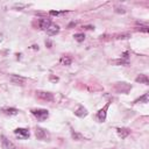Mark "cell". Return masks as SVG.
<instances>
[{
    "label": "cell",
    "instance_id": "obj_5",
    "mask_svg": "<svg viewBox=\"0 0 149 149\" xmlns=\"http://www.w3.org/2000/svg\"><path fill=\"white\" fill-rule=\"evenodd\" d=\"M9 80L13 84H16V85H24V83H26L27 79L24 77L19 76V74H12V76H9Z\"/></svg>",
    "mask_w": 149,
    "mask_h": 149
},
{
    "label": "cell",
    "instance_id": "obj_13",
    "mask_svg": "<svg viewBox=\"0 0 149 149\" xmlns=\"http://www.w3.org/2000/svg\"><path fill=\"white\" fill-rule=\"evenodd\" d=\"M135 80H136L137 83H143V84H146V85L149 83V80H148V76H147V74H140Z\"/></svg>",
    "mask_w": 149,
    "mask_h": 149
},
{
    "label": "cell",
    "instance_id": "obj_14",
    "mask_svg": "<svg viewBox=\"0 0 149 149\" xmlns=\"http://www.w3.org/2000/svg\"><path fill=\"white\" fill-rule=\"evenodd\" d=\"M61 64L62 65H70L71 64V58L69 56H63L61 58Z\"/></svg>",
    "mask_w": 149,
    "mask_h": 149
},
{
    "label": "cell",
    "instance_id": "obj_4",
    "mask_svg": "<svg viewBox=\"0 0 149 149\" xmlns=\"http://www.w3.org/2000/svg\"><path fill=\"white\" fill-rule=\"evenodd\" d=\"M108 106H109V102H107L101 109L98 111L97 113V119L100 121V122H104L105 119H106V114H107V109H108Z\"/></svg>",
    "mask_w": 149,
    "mask_h": 149
},
{
    "label": "cell",
    "instance_id": "obj_1",
    "mask_svg": "<svg viewBox=\"0 0 149 149\" xmlns=\"http://www.w3.org/2000/svg\"><path fill=\"white\" fill-rule=\"evenodd\" d=\"M31 113L35 118H37V120L40 121H43L45 120L48 116H49V112L47 109H43V108H38V109H31Z\"/></svg>",
    "mask_w": 149,
    "mask_h": 149
},
{
    "label": "cell",
    "instance_id": "obj_18",
    "mask_svg": "<svg viewBox=\"0 0 149 149\" xmlns=\"http://www.w3.org/2000/svg\"><path fill=\"white\" fill-rule=\"evenodd\" d=\"M72 137H73V139H76V140H79V139H81V135H79V134H77V133H73V132H72Z\"/></svg>",
    "mask_w": 149,
    "mask_h": 149
},
{
    "label": "cell",
    "instance_id": "obj_8",
    "mask_svg": "<svg viewBox=\"0 0 149 149\" xmlns=\"http://www.w3.org/2000/svg\"><path fill=\"white\" fill-rule=\"evenodd\" d=\"M58 30H59V27H58L57 24H55V23H52V22H51V24L47 28V30H45V31H47L49 35H56V34L58 33Z\"/></svg>",
    "mask_w": 149,
    "mask_h": 149
},
{
    "label": "cell",
    "instance_id": "obj_12",
    "mask_svg": "<svg viewBox=\"0 0 149 149\" xmlns=\"http://www.w3.org/2000/svg\"><path fill=\"white\" fill-rule=\"evenodd\" d=\"M74 114L78 115V116H85V115L87 114V111H86V108H84L83 106H79L78 109L74 111Z\"/></svg>",
    "mask_w": 149,
    "mask_h": 149
},
{
    "label": "cell",
    "instance_id": "obj_19",
    "mask_svg": "<svg viewBox=\"0 0 149 149\" xmlns=\"http://www.w3.org/2000/svg\"><path fill=\"white\" fill-rule=\"evenodd\" d=\"M140 30H142V31H144V33H147V31H148V27H147V26H143V27H140Z\"/></svg>",
    "mask_w": 149,
    "mask_h": 149
},
{
    "label": "cell",
    "instance_id": "obj_10",
    "mask_svg": "<svg viewBox=\"0 0 149 149\" xmlns=\"http://www.w3.org/2000/svg\"><path fill=\"white\" fill-rule=\"evenodd\" d=\"M116 130H118V134H119V136L121 139H125L130 134V130L128 128H118Z\"/></svg>",
    "mask_w": 149,
    "mask_h": 149
},
{
    "label": "cell",
    "instance_id": "obj_16",
    "mask_svg": "<svg viewBox=\"0 0 149 149\" xmlns=\"http://www.w3.org/2000/svg\"><path fill=\"white\" fill-rule=\"evenodd\" d=\"M139 101H143V102H148V93H144L143 97H141L140 99H137L135 102H139Z\"/></svg>",
    "mask_w": 149,
    "mask_h": 149
},
{
    "label": "cell",
    "instance_id": "obj_7",
    "mask_svg": "<svg viewBox=\"0 0 149 149\" xmlns=\"http://www.w3.org/2000/svg\"><path fill=\"white\" fill-rule=\"evenodd\" d=\"M1 143H2V148L3 149H16V147L14 146V143L10 142L5 136H1Z\"/></svg>",
    "mask_w": 149,
    "mask_h": 149
},
{
    "label": "cell",
    "instance_id": "obj_2",
    "mask_svg": "<svg viewBox=\"0 0 149 149\" xmlns=\"http://www.w3.org/2000/svg\"><path fill=\"white\" fill-rule=\"evenodd\" d=\"M35 135H36V137H37L38 140H42V141H47V140H49V137H50L49 133H48L45 129L40 128V127H38V128H36Z\"/></svg>",
    "mask_w": 149,
    "mask_h": 149
},
{
    "label": "cell",
    "instance_id": "obj_15",
    "mask_svg": "<svg viewBox=\"0 0 149 149\" xmlns=\"http://www.w3.org/2000/svg\"><path fill=\"white\" fill-rule=\"evenodd\" d=\"M73 37H74V40H76V41H78V42H81V41H84V38H85V35L80 33V34H76Z\"/></svg>",
    "mask_w": 149,
    "mask_h": 149
},
{
    "label": "cell",
    "instance_id": "obj_17",
    "mask_svg": "<svg viewBox=\"0 0 149 149\" xmlns=\"http://www.w3.org/2000/svg\"><path fill=\"white\" fill-rule=\"evenodd\" d=\"M65 12H58V10H51L50 12V15H61V14H64Z\"/></svg>",
    "mask_w": 149,
    "mask_h": 149
},
{
    "label": "cell",
    "instance_id": "obj_11",
    "mask_svg": "<svg viewBox=\"0 0 149 149\" xmlns=\"http://www.w3.org/2000/svg\"><path fill=\"white\" fill-rule=\"evenodd\" d=\"M17 112L19 111L16 108H2V113L6 115H16Z\"/></svg>",
    "mask_w": 149,
    "mask_h": 149
},
{
    "label": "cell",
    "instance_id": "obj_3",
    "mask_svg": "<svg viewBox=\"0 0 149 149\" xmlns=\"http://www.w3.org/2000/svg\"><path fill=\"white\" fill-rule=\"evenodd\" d=\"M36 97L38 99L45 100V101H52L54 100V95L50 92H44V91H36Z\"/></svg>",
    "mask_w": 149,
    "mask_h": 149
},
{
    "label": "cell",
    "instance_id": "obj_6",
    "mask_svg": "<svg viewBox=\"0 0 149 149\" xmlns=\"http://www.w3.org/2000/svg\"><path fill=\"white\" fill-rule=\"evenodd\" d=\"M14 134L20 139H27L29 137V130L26 128H17L14 130Z\"/></svg>",
    "mask_w": 149,
    "mask_h": 149
},
{
    "label": "cell",
    "instance_id": "obj_9",
    "mask_svg": "<svg viewBox=\"0 0 149 149\" xmlns=\"http://www.w3.org/2000/svg\"><path fill=\"white\" fill-rule=\"evenodd\" d=\"M50 24H51V21H50L49 19H41V20L38 21V26H40V28L43 29V30H47V28H48Z\"/></svg>",
    "mask_w": 149,
    "mask_h": 149
}]
</instances>
